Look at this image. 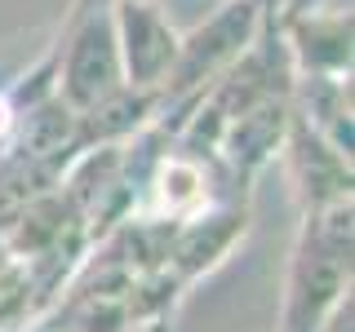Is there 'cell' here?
I'll list each match as a JSON object with an SVG mask.
<instances>
[{
  "label": "cell",
  "instance_id": "1",
  "mask_svg": "<svg viewBox=\"0 0 355 332\" xmlns=\"http://www.w3.org/2000/svg\"><path fill=\"white\" fill-rule=\"evenodd\" d=\"M355 279V195L302 208L293 248L284 261V288L275 332H320V324L351 302Z\"/></svg>",
  "mask_w": 355,
  "mask_h": 332
},
{
  "label": "cell",
  "instance_id": "2",
  "mask_svg": "<svg viewBox=\"0 0 355 332\" xmlns=\"http://www.w3.org/2000/svg\"><path fill=\"white\" fill-rule=\"evenodd\" d=\"M53 49V93L76 120L111 107L125 93V71H120L116 27H111V0H76L67 14Z\"/></svg>",
  "mask_w": 355,
  "mask_h": 332
},
{
  "label": "cell",
  "instance_id": "3",
  "mask_svg": "<svg viewBox=\"0 0 355 332\" xmlns=\"http://www.w3.org/2000/svg\"><path fill=\"white\" fill-rule=\"evenodd\" d=\"M288 186H293L297 208H320L333 199H351V151H342L338 142H329L324 133L311 124L306 116L288 111V124L280 138V151Z\"/></svg>",
  "mask_w": 355,
  "mask_h": 332
},
{
  "label": "cell",
  "instance_id": "4",
  "mask_svg": "<svg viewBox=\"0 0 355 332\" xmlns=\"http://www.w3.org/2000/svg\"><path fill=\"white\" fill-rule=\"evenodd\" d=\"M111 27H116L125 84L142 93H160L178 58V31L164 5L160 0H111Z\"/></svg>",
  "mask_w": 355,
  "mask_h": 332
},
{
  "label": "cell",
  "instance_id": "5",
  "mask_svg": "<svg viewBox=\"0 0 355 332\" xmlns=\"http://www.w3.org/2000/svg\"><path fill=\"white\" fill-rule=\"evenodd\" d=\"M275 27L293 75H351V0L275 14Z\"/></svg>",
  "mask_w": 355,
  "mask_h": 332
},
{
  "label": "cell",
  "instance_id": "6",
  "mask_svg": "<svg viewBox=\"0 0 355 332\" xmlns=\"http://www.w3.org/2000/svg\"><path fill=\"white\" fill-rule=\"evenodd\" d=\"M320 332H355V302H342L324 324H320Z\"/></svg>",
  "mask_w": 355,
  "mask_h": 332
}]
</instances>
